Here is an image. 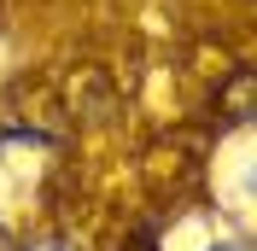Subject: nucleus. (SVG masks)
Returning <instances> with one entry per match:
<instances>
[{
	"label": "nucleus",
	"instance_id": "f257e3e1",
	"mask_svg": "<svg viewBox=\"0 0 257 251\" xmlns=\"http://www.w3.org/2000/svg\"><path fill=\"white\" fill-rule=\"evenodd\" d=\"M18 251H82L76 239H64V234H41V239H24Z\"/></svg>",
	"mask_w": 257,
	"mask_h": 251
},
{
	"label": "nucleus",
	"instance_id": "f03ea898",
	"mask_svg": "<svg viewBox=\"0 0 257 251\" xmlns=\"http://www.w3.org/2000/svg\"><path fill=\"white\" fill-rule=\"evenodd\" d=\"M210 251H251V245H240V239H234V245H210Z\"/></svg>",
	"mask_w": 257,
	"mask_h": 251
}]
</instances>
